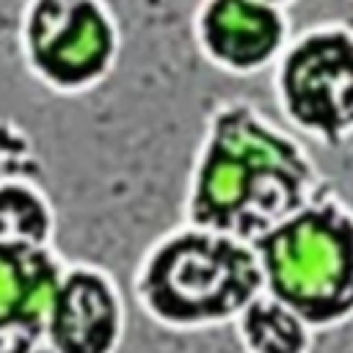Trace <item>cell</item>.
<instances>
[{"mask_svg":"<svg viewBox=\"0 0 353 353\" xmlns=\"http://www.w3.org/2000/svg\"><path fill=\"white\" fill-rule=\"evenodd\" d=\"M185 188L188 223L254 245L331 185L298 132L229 97L207 113Z\"/></svg>","mask_w":353,"mask_h":353,"instance_id":"obj_1","label":"cell"},{"mask_svg":"<svg viewBox=\"0 0 353 353\" xmlns=\"http://www.w3.org/2000/svg\"><path fill=\"white\" fill-rule=\"evenodd\" d=\"M262 281L298 317L325 323L353 309V207L331 188L254 243Z\"/></svg>","mask_w":353,"mask_h":353,"instance_id":"obj_2","label":"cell"},{"mask_svg":"<svg viewBox=\"0 0 353 353\" xmlns=\"http://www.w3.org/2000/svg\"><path fill=\"white\" fill-rule=\"evenodd\" d=\"M259 284L262 268L251 243L188 221L149 251L138 279L149 309L176 323L221 320L248 309Z\"/></svg>","mask_w":353,"mask_h":353,"instance_id":"obj_3","label":"cell"},{"mask_svg":"<svg viewBox=\"0 0 353 353\" xmlns=\"http://www.w3.org/2000/svg\"><path fill=\"white\" fill-rule=\"evenodd\" d=\"M276 116L306 143L353 141V22L317 19L292 33L270 69Z\"/></svg>","mask_w":353,"mask_h":353,"instance_id":"obj_4","label":"cell"},{"mask_svg":"<svg viewBox=\"0 0 353 353\" xmlns=\"http://www.w3.org/2000/svg\"><path fill=\"white\" fill-rule=\"evenodd\" d=\"M19 55L28 74L58 97L99 88L121 58V25L108 0H25Z\"/></svg>","mask_w":353,"mask_h":353,"instance_id":"obj_5","label":"cell"},{"mask_svg":"<svg viewBox=\"0 0 353 353\" xmlns=\"http://www.w3.org/2000/svg\"><path fill=\"white\" fill-rule=\"evenodd\" d=\"M190 33L212 69L254 77L276 66L295 30L287 8L265 0H199Z\"/></svg>","mask_w":353,"mask_h":353,"instance_id":"obj_6","label":"cell"},{"mask_svg":"<svg viewBox=\"0 0 353 353\" xmlns=\"http://www.w3.org/2000/svg\"><path fill=\"white\" fill-rule=\"evenodd\" d=\"M47 320L58 353H108L119 331L113 284L91 268L61 273Z\"/></svg>","mask_w":353,"mask_h":353,"instance_id":"obj_7","label":"cell"},{"mask_svg":"<svg viewBox=\"0 0 353 353\" xmlns=\"http://www.w3.org/2000/svg\"><path fill=\"white\" fill-rule=\"evenodd\" d=\"M61 281L50 248L3 251L0 248V323L39 325L52 306Z\"/></svg>","mask_w":353,"mask_h":353,"instance_id":"obj_8","label":"cell"},{"mask_svg":"<svg viewBox=\"0 0 353 353\" xmlns=\"http://www.w3.org/2000/svg\"><path fill=\"white\" fill-rule=\"evenodd\" d=\"M55 212L39 185L19 176H0V248L36 251L50 248Z\"/></svg>","mask_w":353,"mask_h":353,"instance_id":"obj_9","label":"cell"},{"mask_svg":"<svg viewBox=\"0 0 353 353\" xmlns=\"http://www.w3.org/2000/svg\"><path fill=\"white\" fill-rule=\"evenodd\" d=\"M298 314L284 303L273 301H251L245 312V331L248 339L262 353H298L301 347V328Z\"/></svg>","mask_w":353,"mask_h":353,"instance_id":"obj_10","label":"cell"},{"mask_svg":"<svg viewBox=\"0 0 353 353\" xmlns=\"http://www.w3.org/2000/svg\"><path fill=\"white\" fill-rule=\"evenodd\" d=\"M0 353H44L39 347V325L0 323Z\"/></svg>","mask_w":353,"mask_h":353,"instance_id":"obj_11","label":"cell"},{"mask_svg":"<svg viewBox=\"0 0 353 353\" xmlns=\"http://www.w3.org/2000/svg\"><path fill=\"white\" fill-rule=\"evenodd\" d=\"M265 3H270V6H279V8H287V11H290L298 0H265Z\"/></svg>","mask_w":353,"mask_h":353,"instance_id":"obj_12","label":"cell"}]
</instances>
